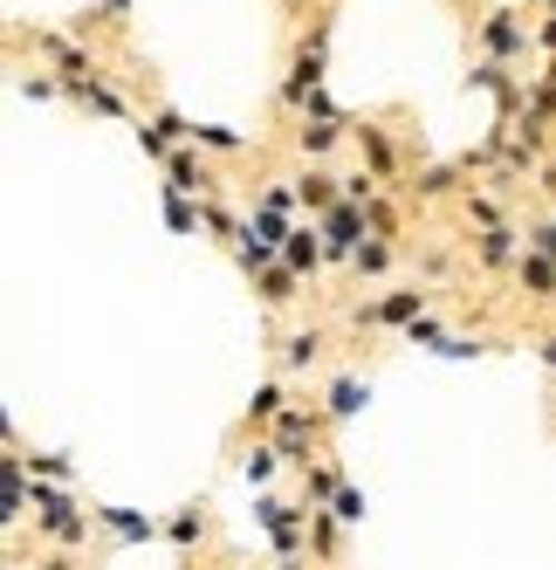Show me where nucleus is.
Listing matches in <instances>:
<instances>
[{
  "instance_id": "obj_10",
  "label": "nucleus",
  "mask_w": 556,
  "mask_h": 570,
  "mask_svg": "<svg viewBox=\"0 0 556 570\" xmlns=\"http://www.w3.org/2000/svg\"><path fill=\"white\" fill-rule=\"evenodd\" d=\"M103 522H110V537H125V543L151 537V515H131V509H103Z\"/></svg>"
},
{
  "instance_id": "obj_4",
  "label": "nucleus",
  "mask_w": 556,
  "mask_h": 570,
  "mask_svg": "<svg viewBox=\"0 0 556 570\" xmlns=\"http://www.w3.org/2000/svg\"><path fill=\"white\" fill-rule=\"evenodd\" d=\"M261 529H268V537L282 543V550L302 543V522H296V509H282V502H261Z\"/></svg>"
},
{
  "instance_id": "obj_2",
  "label": "nucleus",
  "mask_w": 556,
  "mask_h": 570,
  "mask_svg": "<svg viewBox=\"0 0 556 570\" xmlns=\"http://www.w3.org/2000/svg\"><path fill=\"white\" fill-rule=\"evenodd\" d=\"M34 509H42V529H49L56 543H83V537H90V522L76 515V509L56 495V488H34Z\"/></svg>"
},
{
  "instance_id": "obj_17",
  "label": "nucleus",
  "mask_w": 556,
  "mask_h": 570,
  "mask_svg": "<svg viewBox=\"0 0 556 570\" xmlns=\"http://www.w3.org/2000/svg\"><path fill=\"white\" fill-rule=\"evenodd\" d=\"M337 145V125L330 117H316V125H302V151H330Z\"/></svg>"
},
{
  "instance_id": "obj_22",
  "label": "nucleus",
  "mask_w": 556,
  "mask_h": 570,
  "mask_svg": "<svg viewBox=\"0 0 556 570\" xmlns=\"http://www.w3.org/2000/svg\"><path fill=\"white\" fill-rule=\"evenodd\" d=\"M543 255H549V262H556V227H549V234H543Z\"/></svg>"
},
{
  "instance_id": "obj_18",
  "label": "nucleus",
  "mask_w": 556,
  "mask_h": 570,
  "mask_svg": "<svg viewBox=\"0 0 556 570\" xmlns=\"http://www.w3.org/2000/svg\"><path fill=\"white\" fill-rule=\"evenodd\" d=\"M350 262H357V268H371V275H378V268L391 262V248H385V240H365V248H357Z\"/></svg>"
},
{
  "instance_id": "obj_24",
  "label": "nucleus",
  "mask_w": 556,
  "mask_h": 570,
  "mask_svg": "<svg viewBox=\"0 0 556 570\" xmlns=\"http://www.w3.org/2000/svg\"><path fill=\"white\" fill-rule=\"evenodd\" d=\"M549 364H556V337H549Z\"/></svg>"
},
{
  "instance_id": "obj_13",
  "label": "nucleus",
  "mask_w": 556,
  "mask_h": 570,
  "mask_svg": "<svg viewBox=\"0 0 556 570\" xmlns=\"http://www.w3.org/2000/svg\"><path fill=\"white\" fill-rule=\"evenodd\" d=\"M268 420H282V385H261L248 405V426H268Z\"/></svg>"
},
{
  "instance_id": "obj_8",
  "label": "nucleus",
  "mask_w": 556,
  "mask_h": 570,
  "mask_svg": "<svg viewBox=\"0 0 556 570\" xmlns=\"http://www.w3.org/2000/svg\"><path fill=\"white\" fill-rule=\"evenodd\" d=\"M241 262H248V268H268V262H275V234H261V227L248 220V227H241Z\"/></svg>"
},
{
  "instance_id": "obj_16",
  "label": "nucleus",
  "mask_w": 556,
  "mask_h": 570,
  "mask_svg": "<svg viewBox=\"0 0 556 570\" xmlns=\"http://www.w3.org/2000/svg\"><path fill=\"white\" fill-rule=\"evenodd\" d=\"M330 186H337V179H324V173H309V179H302L296 193L309 199V207H324V214H330V207H337V199H330Z\"/></svg>"
},
{
  "instance_id": "obj_11",
  "label": "nucleus",
  "mask_w": 556,
  "mask_h": 570,
  "mask_svg": "<svg viewBox=\"0 0 556 570\" xmlns=\"http://www.w3.org/2000/svg\"><path fill=\"white\" fill-rule=\"evenodd\" d=\"M166 227H172V234H192V227H200V214H192V193H166Z\"/></svg>"
},
{
  "instance_id": "obj_7",
  "label": "nucleus",
  "mask_w": 556,
  "mask_h": 570,
  "mask_svg": "<svg viewBox=\"0 0 556 570\" xmlns=\"http://www.w3.org/2000/svg\"><path fill=\"white\" fill-rule=\"evenodd\" d=\"M166 179H172L166 193H200V186H207V173L192 166V151H172V158H166Z\"/></svg>"
},
{
  "instance_id": "obj_6",
  "label": "nucleus",
  "mask_w": 556,
  "mask_h": 570,
  "mask_svg": "<svg viewBox=\"0 0 556 570\" xmlns=\"http://www.w3.org/2000/svg\"><path fill=\"white\" fill-rule=\"evenodd\" d=\"M365 399H371V385L337 379V385H330V420H357V413H365Z\"/></svg>"
},
{
  "instance_id": "obj_12",
  "label": "nucleus",
  "mask_w": 556,
  "mask_h": 570,
  "mask_svg": "<svg viewBox=\"0 0 556 570\" xmlns=\"http://www.w3.org/2000/svg\"><path fill=\"white\" fill-rule=\"evenodd\" d=\"M316 351H324V337H316V331H302V337H289L282 364H289V372H309V364H316Z\"/></svg>"
},
{
  "instance_id": "obj_14",
  "label": "nucleus",
  "mask_w": 556,
  "mask_h": 570,
  "mask_svg": "<svg viewBox=\"0 0 556 570\" xmlns=\"http://www.w3.org/2000/svg\"><path fill=\"white\" fill-rule=\"evenodd\" d=\"M275 461H282V446H255V454H248V461H241V468H248V481H255V488H261V481H268V474H275Z\"/></svg>"
},
{
  "instance_id": "obj_21",
  "label": "nucleus",
  "mask_w": 556,
  "mask_h": 570,
  "mask_svg": "<svg viewBox=\"0 0 556 570\" xmlns=\"http://www.w3.org/2000/svg\"><path fill=\"white\" fill-rule=\"evenodd\" d=\"M261 289H268V303H289V289H296V275H268Z\"/></svg>"
},
{
  "instance_id": "obj_15",
  "label": "nucleus",
  "mask_w": 556,
  "mask_h": 570,
  "mask_svg": "<svg viewBox=\"0 0 556 570\" xmlns=\"http://www.w3.org/2000/svg\"><path fill=\"white\" fill-rule=\"evenodd\" d=\"M138 145H145V158H172V131L166 125H138Z\"/></svg>"
},
{
  "instance_id": "obj_25",
  "label": "nucleus",
  "mask_w": 556,
  "mask_h": 570,
  "mask_svg": "<svg viewBox=\"0 0 556 570\" xmlns=\"http://www.w3.org/2000/svg\"><path fill=\"white\" fill-rule=\"evenodd\" d=\"M282 570H302V563H282Z\"/></svg>"
},
{
  "instance_id": "obj_3",
  "label": "nucleus",
  "mask_w": 556,
  "mask_h": 570,
  "mask_svg": "<svg viewBox=\"0 0 556 570\" xmlns=\"http://www.w3.org/2000/svg\"><path fill=\"white\" fill-rule=\"evenodd\" d=\"M282 240H289V248H282V262H289V275H309L316 262H324V240H316V227H289Z\"/></svg>"
},
{
  "instance_id": "obj_1",
  "label": "nucleus",
  "mask_w": 556,
  "mask_h": 570,
  "mask_svg": "<svg viewBox=\"0 0 556 570\" xmlns=\"http://www.w3.org/2000/svg\"><path fill=\"white\" fill-rule=\"evenodd\" d=\"M365 214H357V199H337V207L324 214V255H357L365 248Z\"/></svg>"
},
{
  "instance_id": "obj_23",
  "label": "nucleus",
  "mask_w": 556,
  "mask_h": 570,
  "mask_svg": "<svg viewBox=\"0 0 556 570\" xmlns=\"http://www.w3.org/2000/svg\"><path fill=\"white\" fill-rule=\"evenodd\" d=\"M543 42H549V49H556V21H549V28H543Z\"/></svg>"
},
{
  "instance_id": "obj_9",
  "label": "nucleus",
  "mask_w": 556,
  "mask_h": 570,
  "mask_svg": "<svg viewBox=\"0 0 556 570\" xmlns=\"http://www.w3.org/2000/svg\"><path fill=\"white\" fill-rule=\"evenodd\" d=\"M488 49H495V56H515V49H529V35L515 28L508 14H495V21H488Z\"/></svg>"
},
{
  "instance_id": "obj_5",
  "label": "nucleus",
  "mask_w": 556,
  "mask_h": 570,
  "mask_svg": "<svg viewBox=\"0 0 556 570\" xmlns=\"http://www.w3.org/2000/svg\"><path fill=\"white\" fill-rule=\"evenodd\" d=\"M419 303H426L419 289H391V296H385L365 323H419Z\"/></svg>"
},
{
  "instance_id": "obj_19",
  "label": "nucleus",
  "mask_w": 556,
  "mask_h": 570,
  "mask_svg": "<svg viewBox=\"0 0 556 570\" xmlns=\"http://www.w3.org/2000/svg\"><path fill=\"white\" fill-rule=\"evenodd\" d=\"M192 138H200V145H214V151H241V138H234V131H220V125H200Z\"/></svg>"
},
{
  "instance_id": "obj_20",
  "label": "nucleus",
  "mask_w": 556,
  "mask_h": 570,
  "mask_svg": "<svg viewBox=\"0 0 556 570\" xmlns=\"http://www.w3.org/2000/svg\"><path fill=\"white\" fill-rule=\"evenodd\" d=\"M337 522H365V495H357V488H344V495H337Z\"/></svg>"
}]
</instances>
